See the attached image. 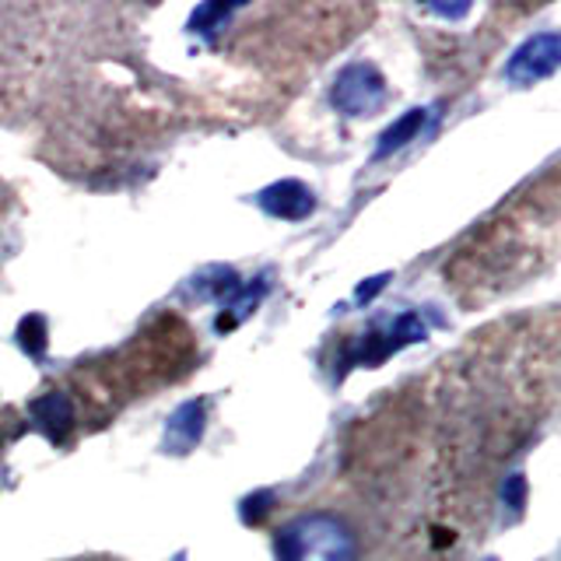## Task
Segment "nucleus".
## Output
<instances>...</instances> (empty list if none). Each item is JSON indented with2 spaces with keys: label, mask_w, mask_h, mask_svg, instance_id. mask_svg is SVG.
Here are the masks:
<instances>
[{
  "label": "nucleus",
  "mask_w": 561,
  "mask_h": 561,
  "mask_svg": "<svg viewBox=\"0 0 561 561\" xmlns=\"http://www.w3.org/2000/svg\"><path fill=\"white\" fill-rule=\"evenodd\" d=\"M274 551L277 561H358V537L337 516L309 513L280 526Z\"/></svg>",
  "instance_id": "1"
},
{
  "label": "nucleus",
  "mask_w": 561,
  "mask_h": 561,
  "mask_svg": "<svg viewBox=\"0 0 561 561\" xmlns=\"http://www.w3.org/2000/svg\"><path fill=\"white\" fill-rule=\"evenodd\" d=\"M330 102L344 116H376L386 105V78L373 64H347L333 81Z\"/></svg>",
  "instance_id": "2"
},
{
  "label": "nucleus",
  "mask_w": 561,
  "mask_h": 561,
  "mask_svg": "<svg viewBox=\"0 0 561 561\" xmlns=\"http://www.w3.org/2000/svg\"><path fill=\"white\" fill-rule=\"evenodd\" d=\"M554 67H558V35L543 32V35H537V39L526 43L513 60H508L505 75L519 84H530V81L548 78Z\"/></svg>",
  "instance_id": "3"
},
{
  "label": "nucleus",
  "mask_w": 561,
  "mask_h": 561,
  "mask_svg": "<svg viewBox=\"0 0 561 561\" xmlns=\"http://www.w3.org/2000/svg\"><path fill=\"white\" fill-rule=\"evenodd\" d=\"M260 207L267 210L274 218H285V221H302L316 210V197L306 183L298 180H285V183H274L260 193Z\"/></svg>",
  "instance_id": "4"
},
{
  "label": "nucleus",
  "mask_w": 561,
  "mask_h": 561,
  "mask_svg": "<svg viewBox=\"0 0 561 561\" xmlns=\"http://www.w3.org/2000/svg\"><path fill=\"white\" fill-rule=\"evenodd\" d=\"M201 435H204V403L190 400V403H183V408L172 414L165 443H172L175 449L183 453V449H190V446H197V443H201Z\"/></svg>",
  "instance_id": "5"
},
{
  "label": "nucleus",
  "mask_w": 561,
  "mask_h": 561,
  "mask_svg": "<svg viewBox=\"0 0 561 561\" xmlns=\"http://www.w3.org/2000/svg\"><path fill=\"white\" fill-rule=\"evenodd\" d=\"M32 414L49 432V438H57V443H64V435L70 432V425H75V408H70V400L64 393H49L43 400H35Z\"/></svg>",
  "instance_id": "6"
},
{
  "label": "nucleus",
  "mask_w": 561,
  "mask_h": 561,
  "mask_svg": "<svg viewBox=\"0 0 561 561\" xmlns=\"http://www.w3.org/2000/svg\"><path fill=\"white\" fill-rule=\"evenodd\" d=\"M421 127H425V110H411L408 116H400L393 127L382 134V140H379V158H386L390 151L408 145V140H414L421 134Z\"/></svg>",
  "instance_id": "7"
},
{
  "label": "nucleus",
  "mask_w": 561,
  "mask_h": 561,
  "mask_svg": "<svg viewBox=\"0 0 561 561\" xmlns=\"http://www.w3.org/2000/svg\"><path fill=\"white\" fill-rule=\"evenodd\" d=\"M523 495H526V481H523L519 473H516V478L505 484V499H508V502H513V505L519 508V505H523Z\"/></svg>",
  "instance_id": "8"
}]
</instances>
